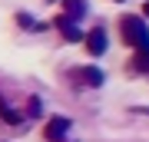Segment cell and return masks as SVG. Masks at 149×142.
Instances as JSON below:
<instances>
[{"mask_svg":"<svg viewBox=\"0 0 149 142\" xmlns=\"http://www.w3.org/2000/svg\"><path fill=\"white\" fill-rule=\"evenodd\" d=\"M27 112H30V119H37V116H40V99H37V96L30 99V109H27Z\"/></svg>","mask_w":149,"mask_h":142,"instance_id":"10","label":"cell"},{"mask_svg":"<svg viewBox=\"0 0 149 142\" xmlns=\"http://www.w3.org/2000/svg\"><path fill=\"white\" fill-rule=\"evenodd\" d=\"M63 13H70V17H86V0H63Z\"/></svg>","mask_w":149,"mask_h":142,"instance_id":"6","label":"cell"},{"mask_svg":"<svg viewBox=\"0 0 149 142\" xmlns=\"http://www.w3.org/2000/svg\"><path fill=\"white\" fill-rule=\"evenodd\" d=\"M143 13H146V17H149V0H146V7H143Z\"/></svg>","mask_w":149,"mask_h":142,"instance_id":"11","label":"cell"},{"mask_svg":"<svg viewBox=\"0 0 149 142\" xmlns=\"http://www.w3.org/2000/svg\"><path fill=\"white\" fill-rule=\"evenodd\" d=\"M76 79H83L86 86H103V69H96V66H80L76 69Z\"/></svg>","mask_w":149,"mask_h":142,"instance_id":"5","label":"cell"},{"mask_svg":"<svg viewBox=\"0 0 149 142\" xmlns=\"http://www.w3.org/2000/svg\"><path fill=\"white\" fill-rule=\"evenodd\" d=\"M133 66H136V73H149V46L136 50V56H133Z\"/></svg>","mask_w":149,"mask_h":142,"instance_id":"7","label":"cell"},{"mask_svg":"<svg viewBox=\"0 0 149 142\" xmlns=\"http://www.w3.org/2000/svg\"><path fill=\"white\" fill-rule=\"evenodd\" d=\"M66 136H70V119L66 116H53L47 122V129H43V139L47 142H63Z\"/></svg>","mask_w":149,"mask_h":142,"instance_id":"2","label":"cell"},{"mask_svg":"<svg viewBox=\"0 0 149 142\" xmlns=\"http://www.w3.org/2000/svg\"><path fill=\"white\" fill-rule=\"evenodd\" d=\"M119 30H123L126 46H133V50L149 46V26L143 23V17H123V20H119Z\"/></svg>","mask_w":149,"mask_h":142,"instance_id":"1","label":"cell"},{"mask_svg":"<svg viewBox=\"0 0 149 142\" xmlns=\"http://www.w3.org/2000/svg\"><path fill=\"white\" fill-rule=\"evenodd\" d=\"M17 23H20V26H27V30H40V26L33 23V17H30V13H17Z\"/></svg>","mask_w":149,"mask_h":142,"instance_id":"9","label":"cell"},{"mask_svg":"<svg viewBox=\"0 0 149 142\" xmlns=\"http://www.w3.org/2000/svg\"><path fill=\"white\" fill-rule=\"evenodd\" d=\"M109 46V37H106V30L103 26H93L90 33H86V50H90V56H103Z\"/></svg>","mask_w":149,"mask_h":142,"instance_id":"4","label":"cell"},{"mask_svg":"<svg viewBox=\"0 0 149 142\" xmlns=\"http://www.w3.org/2000/svg\"><path fill=\"white\" fill-rule=\"evenodd\" d=\"M56 30L63 33V37L70 43H76V40H86V33L80 30V23H76V17H70V13H60L56 17Z\"/></svg>","mask_w":149,"mask_h":142,"instance_id":"3","label":"cell"},{"mask_svg":"<svg viewBox=\"0 0 149 142\" xmlns=\"http://www.w3.org/2000/svg\"><path fill=\"white\" fill-rule=\"evenodd\" d=\"M0 112H3V119L10 122V126H17V122H20V116H17V112H13V109H10V106H7L3 99H0Z\"/></svg>","mask_w":149,"mask_h":142,"instance_id":"8","label":"cell"},{"mask_svg":"<svg viewBox=\"0 0 149 142\" xmlns=\"http://www.w3.org/2000/svg\"><path fill=\"white\" fill-rule=\"evenodd\" d=\"M50 3H53V0H50Z\"/></svg>","mask_w":149,"mask_h":142,"instance_id":"12","label":"cell"}]
</instances>
